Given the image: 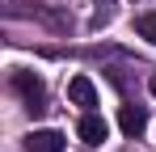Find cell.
Masks as SVG:
<instances>
[{"mask_svg":"<svg viewBox=\"0 0 156 152\" xmlns=\"http://www.w3.org/2000/svg\"><path fill=\"white\" fill-rule=\"evenodd\" d=\"M68 97L76 101V106H84V110H93V106H97V89H93L89 76H72V80H68Z\"/></svg>","mask_w":156,"mask_h":152,"instance_id":"obj_5","label":"cell"},{"mask_svg":"<svg viewBox=\"0 0 156 152\" xmlns=\"http://www.w3.org/2000/svg\"><path fill=\"white\" fill-rule=\"evenodd\" d=\"M63 135L51 131V127H38V131H30L26 135V152H63Z\"/></svg>","mask_w":156,"mask_h":152,"instance_id":"obj_3","label":"cell"},{"mask_svg":"<svg viewBox=\"0 0 156 152\" xmlns=\"http://www.w3.org/2000/svg\"><path fill=\"white\" fill-rule=\"evenodd\" d=\"M148 89H152V97H156V72H152V76H148Z\"/></svg>","mask_w":156,"mask_h":152,"instance_id":"obj_8","label":"cell"},{"mask_svg":"<svg viewBox=\"0 0 156 152\" xmlns=\"http://www.w3.org/2000/svg\"><path fill=\"white\" fill-rule=\"evenodd\" d=\"M135 30H139V38H148V42H156V13H139V21H135Z\"/></svg>","mask_w":156,"mask_h":152,"instance_id":"obj_6","label":"cell"},{"mask_svg":"<svg viewBox=\"0 0 156 152\" xmlns=\"http://www.w3.org/2000/svg\"><path fill=\"white\" fill-rule=\"evenodd\" d=\"M118 127H122V135H144V127H148V110L144 106H118Z\"/></svg>","mask_w":156,"mask_h":152,"instance_id":"obj_4","label":"cell"},{"mask_svg":"<svg viewBox=\"0 0 156 152\" xmlns=\"http://www.w3.org/2000/svg\"><path fill=\"white\" fill-rule=\"evenodd\" d=\"M13 89L21 93V101H26V110L34 114V118L47 110V85H42V76H34V72H26V68H17V72H13Z\"/></svg>","mask_w":156,"mask_h":152,"instance_id":"obj_1","label":"cell"},{"mask_svg":"<svg viewBox=\"0 0 156 152\" xmlns=\"http://www.w3.org/2000/svg\"><path fill=\"white\" fill-rule=\"evenodd\" d=\"M76 135H80V144H89V148H97L105 135H110V123H105L97 110H84L80 114V123H76Z\"/></svg>","mask_w":156,"mask_h":152,"instance_id":"obj_2","label":"cell"},{"mask_svg":"<svg viewBox=\"0 0 156 152\" xmlns=\"http://www.w3.org/2000/svg\"><path fill=\"white\" fill-rule=\"evenodd\" d=\"M110 17H114V0H97V13H93V30H101Z\"/></svg>","mask_w":156,"mask_h":152,"instance_id":"obj_7","label":"cell"}]
</instances>
